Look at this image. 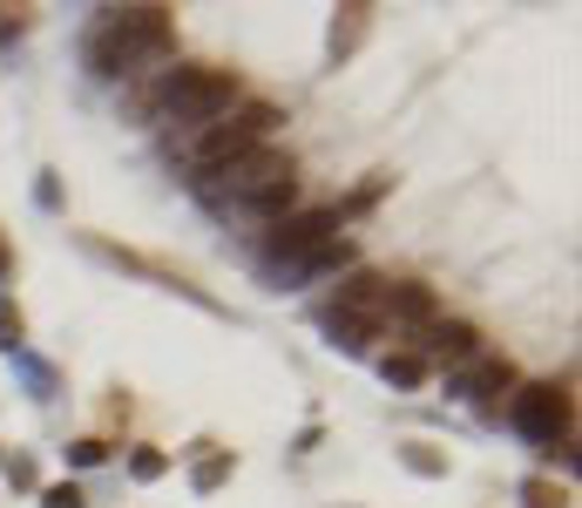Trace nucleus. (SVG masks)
I'll return each instance as SVG.
<instances>
[{
  "label": "nucleus",
  "mask_w": 582,
  "mask_h": 508,
  "mask_svg": "<svg viewBox=\"0 0 582 508\" xmlns=\"http://www.w3.org/2000/svg\"><path fill=\"white\" fill-rule=\"evenodd\" d=\"M366 14H373V8H346V28H332V55H346V48L366 35Z\"/></svg>",
  "instance_id": "ddd939ff"
},
{
  "label": "nucleus",
  "mask_w": 582,
  "mask_h": 508,
  "mask_svg": "<svg viewBox=\"0 0 582 508\" xmlns=\"http://www.w3.org/2000/svg\"><path fill=\"white\" fill-rule=\"evenodd\" d=\"M41 508H89V501H81V488H75V481H55V488L41 495Z\"/></svg>",
  "instance_id": "2eb2a0df"
},
{
  "label": "nucleus",
  "mask_w": 582,
  "mask_h": 508,
  "mask_svg": "<svg viewBox=\"0 0 582 508\" xmlns=\"http://www.w3.org/2000/svg\"><path fill=\"white\" fill-rule=\"evenodd\" d=\"M515 428H522L529 441H542V448L569 441V428H575L569 387H522V393H515Z\"/></svg>",
  "instance_id": "39448f33"
},
{
  "label": "nucleus",
  "mask_w": 582,
  "mask_h": 508,
  "mask_svg": "<svg viewBox=\"0 0 582 508\" xmlns=\"http://www.w3.org/2000/svg\"><path fill=\"white\" fill-rule=\"evenodd\" d=\"M8 265H14V258H8V244H0V279H8Z\"/></svg>",
  "instance_id": "aec40b11"
},
{
  "label": "nucleus",
  "mask_w": 582,
  "mask_h": 508,
  "mask_svg": "<svg viewBox=\"0 0 582 508\" xmlns=\"http://www.w3.org/2000/svg\"><path fill=\"white\" fill-rule=\"evenodd\" d=\"M162 468H170V461H162L156 448H142V455H129V475H136V481H156Z\"/></svg>",
  "instance_id": "4468645a"
},
{
  "label": "nucleus",
  "mask_w": 582,
  "mask_h": 508,
  "mask_svg": "<svg viewBox=\"0 0 582 508\" xmlns=\"http://www.w3.org/2000/svg\"><path fill=\"white\" fill-rule=\"evenodd\" d=\"M285 184H298L292 177V156L285 149H251V156H237V163H224L217 177H210V190L217 197H230V204H265L272 190H285Z\"/></svg>",
  "instance_id": "20e7f679"
},
{
  "label": "nucleus",
  "mask_w": 582,
  "mask_h": 508,
  "mask_svg": "<svg viewBox=\"0 0 582 508\" xmlns=\"http://www.w3.org/2000/svg\"><path fill=\"white\" fill-rule=\"evenodd\" d=\"M272 129H278V109H272V102H237V109H224L217 123H204V129H197L190 163L204 169V177H217L224 163L265 149V136H272Z\"/></svg>",
  "instance_id": "7ed1b4c3"
},
{
  "label": "nucleus",
  "mask_w": 582,
  "mask_h": 508,
  "mask_svg": "<svg viewBox=\"0 0 582 508\" xmlns=\"http://www.w3.org/2000/svg\"><path fill=\"white\" fill-rule=\"evenodd\" d=\"M379 373H386V387H421V380H427V360H421V353H386Z\"/></svg>",
  "instance_id": "9b49d317"
},
{
  "label": "nucleus",
  "mask_w": 582,
  "mask_h": 508,
  "mask_svg": "<svg viewBox=\"0 0 582 508\" xmlns=\"http://www.w3.org/2000/svg\"><path fill=\"white\" fill-rule=\"evenodd\" d=\"M0 346H21V312H0Z\"/></svg>",
  "instance_id": "6ab92c4d"
},
{
  "label": "nucleus",
  "mask_w": 582,
  "mask_h": 508,
  "mask_svg": "<svg viewBox=\"0 0 582 508\" xmlns=\"http://www.w3.org/2000/svg\"><path fill=\"white\" fill-rule=\"evenodd\" d=\"M427 353L447 360V367H467V360L481 353V332L461 325V319H434V325H427Z\"/></svg>",
  "instance_id": "6e6552de"
},
{
  "label": "nucleus",
  "mask_w": 582,
  "mask_h": 508,
  "mask_svg": "<svg viewBox=\"0 0 582 508\" xmlns=\"http://www.w3.org/2000/svg\"><path fill=\"white\" fill-rule=\"evenodd\" d=\"M379 319L434 325V292H427V285H386V292H379Z\"/></svg>",
  "instance_id": "1a4fd4ad"
},
{
  "label": "nucleus",
  "mask_w": 582,
  "mask_h": 508,
  "mask_svg": "<svg viewBox=\"0 0 582 508\" xmlns=\"http://www.w3.org/2000/svg\"><path fill=\"white\" fill-rule=\"evenodd\" d=\"M509 360H487V353H474L467 367H454V393L461 400H494V393H509Z\"/></svg>",
  "instance_id": "0eeeda50"
},
{
  "label": "nucleus",
  "mask_w": 582,
  "mask_h": 508,
  "mask_svg": "<svg viewBox=\"0 0 582 508\" xmlns=\"http://www.w3.org/2000/svg\"><path fill=\"white\" fill-rule=\"evenodd\" d=\"M224 109H237V75H230V68H170V75L156 81V116H162V123L204 129V123H217Z\"/></svg>",
  "instance_id": "f03ea898"
},
{
  "label": "nucleus",
  "mask_w": 582,
  "mask_h": 508,
  "mask_svg": "<svg viewBox=\"0 0 582 508\" xmlns=\"http://www.w3.org/2000/svg\"><path fill=\"white\" fill-rule=\"evenodd\" d=\"M102 455H109L102 441H75V448H68V461H75V468H89V461H102Z\"/></svg>",
  "instance_id": "a211bd4d"
},
{
  "label": "nucleus",
  "mask_w": 582,
  "mask_h": 508,
  "mask_svg": "<svg viewBox=\"0 0 582 508\" xmlns=\"http://www.w3.org/2000/svg\"><path fill=\"white\" fill-rule=\"evenodd\" d=\"M339 231V211H305V217H285V224H272V237H265V265L278 272H292V265H305L312 251Z\"/></svg>",
  "instance_id": "423d86ee"
},
{
  "label": "nucleus",
  "mask_w": 582,
  "mask_h": 508,
  "mask_svg": "<svg viewBox=\"0 0 582 508\" xmlns=\"http://www.w3.org/2000/svg\"><path fill=\"white\" fill-rule=\"evenodd\" d=\"M399 455H406V468H413V475H447V455H434L427 441H406Z\"/></svg>",
  "instance_id": "f8f14e48"
},
{
  "label": "nucleus",
  "mask_w": 582,
  "mask_h": 508,
  "mask_svg": "<svg viewBox=\"0 0 582 508\" xmlns=\"http://www.w3.org/2000/svg\"><path fill=\"white\" fill-rule=\"evenodd\" d=\"M522 495H529V508H562V488H549V481H529Z\"/></svg>",
  "instance_id": "f3484780"
},
{
  "label": "nucleus",
  "mask_w": 582,
  "mask_h": 508,
  "mask_svg": "<svg viewBox=\"0 0 582 508\" xmlns=\"http://www.w3.org/2000/svg\"><path fill=\"white\" fill-rule=\"evenodd\" d=\"M170 55V8H122L89 35V68L96 75H136L142 61Z\"/></svg>",
  "instance_id": "f257e3e1"
},
{
  "label": "nucleus",
  "mask_w": 582,
  "mask_h": 508,
  "mask_svg": "<svg viewBox=\"0 0 582 508\" xmlns=\"http://www.w3.org/2000/svg\"><path fill=\"white\" fill-rule=\"evenodd\" d=\"M325 332L339 339V346H366V339L386 332V319L379 312H325Z\"/></svg>",
  "instance_id": "9d476101"
},
{
  "label": "nucleus",
  "mask_w": 582,
  "mask_h": 508,
  "mask_svg": "<svg viewBox=\"0 0 582 508\" xmlns=\"http://www.w3.org/2000/svg\"><path fill=\"white\" fill-rule=\"evenodd\" d=\"M224 475H230V455H210V461H204V468H197V488H217V481H224Z\"/></svg>",
  "instance_id": "dca6fc26"
}]
</instances>
